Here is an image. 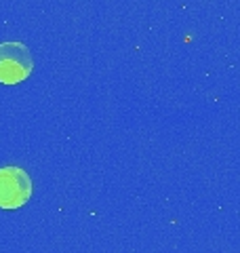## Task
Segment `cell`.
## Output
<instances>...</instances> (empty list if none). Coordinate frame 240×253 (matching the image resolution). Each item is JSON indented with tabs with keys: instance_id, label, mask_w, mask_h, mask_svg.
I'll list each match as a JSON object with an SVG mask.
<instances>
[{
	"instance_id": "6da1fadb",
	"label": "cell",
	"mask_w": 240,
	"mask_h": 253,
	"mask_svg": "<svg viewBox=\"0 0 240 253\" xmlns=\"http://www.w3.org/2000/svg\"><path fill=\"white\" fill-rule=\"evenodd\" d=\"M34 70L30 49L23 42H2L0 44V83L17 84L23 83Z\"/></svg>"
},
{
	"instance_id": "7a4b0ae2",
	"label": "cell",
	"mask_w": 240,
	"mask_h": 253,
	"mask_svg": "<svg viewBox=\"0 0 240 253\" xmlns=\"http://www.w3.org/2000/svg\"><path fill=\"white\" fill-rule=\"evenodd\" d=\"M32 177L21 167H2L0 169V209L15 211L23 207L32 196Z\"/></svg>"
}]
</instances>
